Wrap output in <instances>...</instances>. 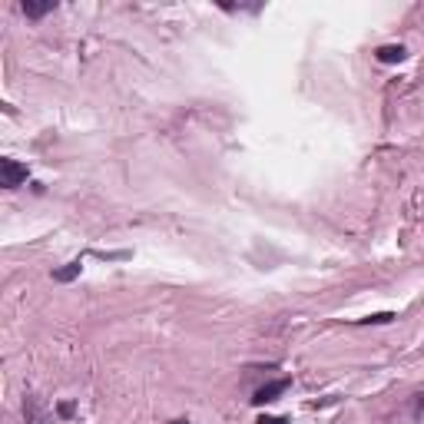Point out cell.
I'll list each match as a JSON object with an SVG mask.
<instances>
[{
	"label": "cell",
	"mask_w": 424,
	"mask_h": 424,
	"mask_svg": "<svg viewBox=\"0 0 424 424\" xmlns=\"http://www.w3.org/2000/svg\"><path fill=\"white\" fill-rule=\"evenodd\" d=\"M24 179H27V166H24V163H17V159H0V182H3L7 189H17Z\"/></svg>",
	"instance_id": "1"
},
{
	"label": "cell",
	"mask_w": 424,
	"mask_h": 424,
	"mask_svg": "<svg viewBox=\"0 0 424 424\" xmlns=\"http://www.w3.org/2000/svg\"><path fill=\"white\" fill-rule=\"evenodd\" d=\"M285 388H288V378H279V381H272V385H265V388H258L252 401H256V405H269V401H275Z\"/></svg>",
	"instance_id": "2"
},
{
	"label": "cell",
	"mask_w": 424,
	"mask_h": 424,
	"mask_svg": "<svg viewBox=\"0 0 424 424\" xmlns=\"http://www.w3.org/2000/svg\"><path fill=\"white\" fill-rule=\"evenodd\" d=\"M20 10L30 17V20H40V17H46L50 10H57V0H44V3H37V0H24V3H20Z\"/></svg>",
	"instance_id": "3"
},
{
	"label": "cell",
	"mask_w": 424,
	"mask_h": 424,
	"mask_svg": "<svg viewBox=\"0 0 424 424\" xmlns=\"http://www.w3.org/2000/svg\"><path fill=\"white\" fill-rule=\"evenodd\" d=\"M378 60L381 63H401L405 60V46H378Z\"/></svg>",
	"instance_id": "4"
},
{
	"label": "cell",
	"mask_w": 424,
	"mask_h": 424,
	"mask_svg": "<svg viewBox=\"0 0 424 424\" xmlns=\"http://www.w3.org/2000/svg\"><path fill=\"white\" fill-rule=\"evenodd\" d=\"M76 275H80V262H70V265L57 269V272H53V279H57V282H70V279H76Z\"/></svg>",
	"instance_id": "5"
},
{
	"label": "cell",
	"mask_w": 424,
	"mask_h": 424,
	"mask_svg": "<svg viewBox=\"0 0 424 424\" xmlns=\"http://www.w3.org/2000/svg\"><path fill=\"white\" fill-rule=\"evenodd\" d=\"M414 418L424 424V394H418V398H414Z\"/></svg>",
	"instance_id": "6"
},
{
	"label": "cell",
	"mask_w": 424,
	"mask_h": 424,
	"mask_svg": "<svg viewBox=\"0 0 424 424\" xmlns=\"http://www.w3.org/2000/svg\"><path fill=\"white\" fill-rule=\"evenodd\" d=\"M391 312H381V315H371V318H364V321H391Z\"/></svg>",
	"instance_id": "7"
},
{
	"label": "cell",
	"mask_w": 424,
	"mask_h": 424,
	"mask_svg": "<svg viewBox=\"0 0 424 424\" xmlns=\"http://www.w3.org/2000/svg\"><path fill=\"white\" fill-rule=\"evenodd\" d=\"M258 424H285V418H258Z\"/></svg>",
	"instance_id": "8"
},
{
	"label": "cell",
	"mask_w": 424,
	"mask_h": 424,
	"mask_svg": "<svg viewBox=\"0 0 424 424\" xmlns=\"http://www.w3.org/2000/svg\"><path fill=\"white\" fill-rule=\"evenodd\" d=\"M173 424H189V421H173Z\"/></svg>",
	"instance_id": "9"
}]
</instances>
